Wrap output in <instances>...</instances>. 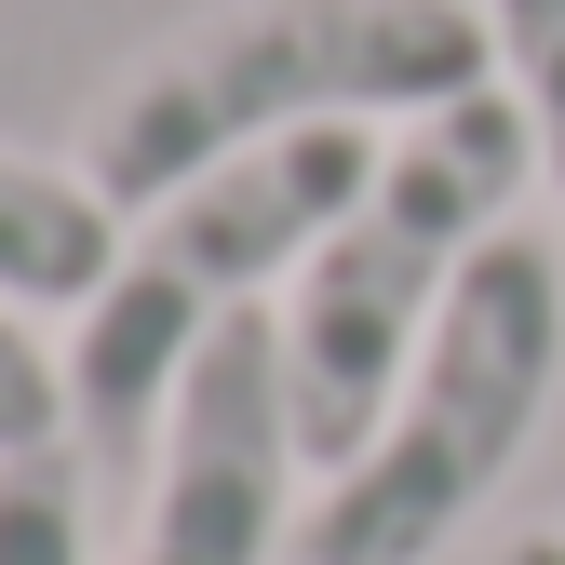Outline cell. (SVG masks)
I'll use <instances>...</instances> for the list:
<instances>
[{"label": "cell", "instance_id": "6da1fadb", "mask_svg": "<svg viewBox=\"0 0 565 565\" xmlns=\"http://www.w3.org/2000/svg\"><path fill=\"white\" fill-rule=\"evenodd\" d=\"M484 82H499V14L484 0H216L108 82L82 175L121 216H149L162 189H189L230 149H269V135H310V121L404 135Z\"/></svg>", "mask_w": 565, "mask_h": 565}, {"label": "cell", "instance_id": "7a4b0ae2", "mask_svg": "<svg viewBox=\"0 0 565 565\" xmlns=\"http://www.w3.org/2000/svg\"><path fill=\"white\" fill-rule=\"evenodd\" d=\"M377 149H391L377 121H310V135H269V149L202 162L149 216H121L108 282L67 310V445H82V471H149L162 417H175V377L202 364V337L269 310L282 282L310 269V243L364 202Z\"/></svg>", "mask_w": 565, "mask_h": 565}, {"label": "cell", "instance_id": "3957f363", "mask_svg": "<svg viewBox=\"0 0 565 565\" xmlns=\"http://www.w3.org/2000/svg\"><path fill=\"white\" fill-rule=\"evenodd\" d=\"M525 189H539V135H525L512 82L404 121L377 149L364 202H350V216L310 243V269L282 282V391H297L310 471H350L377 445V417L417 377V350H431L458 269L512 230Z\"/></svg>", "mask_w": 565, "mask_h": 565}, {"label": "cell", "instance_id": "277c9868", "mask_svg": "<svg viewBox=\"0 0 565 565\" xmlns=\"http://www.w3.org/2000/svg\"><path fill=\"white\" fill-rule=\"evenodd\" d=\"M552 391H565V256L499 230L458 269V297H445L431 350H417V377L391 391L377 445L350 471H323L297 565H431L525 471Z\"/></svg>", "mask_w": 565, "mask_h": 565}, {"label": "cell", "instance_id": "5b68a950", "mask_svg": "<svg viewBox=\"0 0 565 565\" xmlns=\"http://www.w3.org/2000/svg\"><path fill=\"white\" fill-rule=\"evenodd\" d=\"M297 391H282V297L202 337V364L175 377V417L149 471H135V539L121 565H282L297 512Z\"/></svg>", "mask_w": 565, "mask_h": 565}, {"label": "cell", "instance_id": "8992f818", "mask_svg": "<svg viewBox=\"0 0 565 565\" xmlns=\"http://www.w3.org/2000/svg\"><path fill=\"white\" fill-rule=\"evenodd\" d=\"M121 256V202L82 162H28L0 149V297L14 310H82Z\"/></svg>", "mask_w": 565, "mask_h": 565}, {"label": "cell", "instance_id": "52a82bcc", "mask_svg": "<svg viewBox=\"0 0 565 565\" xmlns=\"http://www.w3.org/2000/svg\"><path fill=\"white\" fill-rule=\"evenodd\" d=\"M82 458L41 445V458H0V565H95V525H82Z\"/></svg>", "mask_w": 565, "mask_h": 565}, {"label": "cell", "instance_id": "ba28073f", "mask_svg": "<svg viewBox=\"0 0 565 565\" xmlns=\"http://www.w3.org/2000/svg\"><path fill=\"white\" fill-rule=\"evenodd\" d=\"M499 14V82L539 135V189L565 202V0H484Z\"/></svg>", "mask_w": 565, "mask_h": 565}, {"label": "cell", "instance_id": "9c48e42d", "mask_svg": "<svg viewBox=\"0 0 565 565\" xmlns=\"http://www.w3.org/2000/svg\"><path fill=\"white\" fill-rule=\"evenodd\" d=\"M67 445V350H41V323L0 297V458Z\"/></svg>", "mask_w": 565, "mask_h": 565}, {"label": "cell", "instance_id": "30bf717a", "mask_svg": "<svg viewBox=\"0 0 565 565\" xmlns=\"http://www.w3.org/2000/svg\"><path fill=\"white\" fill-rule=\"evenodd\" d=\"M499 565H565V539H512V552H499Z\"/></svg>", "mask_w": 565, "mask_h": 565}]
</instances>
